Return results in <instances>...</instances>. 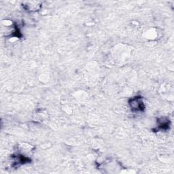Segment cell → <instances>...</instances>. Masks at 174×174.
Segmentation results:
<instances>
[{
	"label": "cell",
	"mask_w": 174,
	"mask_h": 174,
	"mask_svg": "<svg viewBox=\"0 0 174 174\" xmlns=\"http://www.w3.org/2000/svg\"><path fill=\"white\" fill-rule=\"evenodd\" d=\"M129 106L133 111L139 112L144 110L146 108L144 102L140 97H133L129 101Z\"/></svg>",
	"instance_id": "cell-1"
},
{
	"label": "cell",
	"mask_w": 174,
	"mask_h": 174,
	"mask_svg": "<svg viewBox=\"0 0 174 174\" xmlns=\"http://www.w3.org/2000/svg\"><path fill=\"white\" fill-rule=\"evenodd\" d=\"M27 10L29 11H36L40 8L41 6L39 5V2H26V4L24 6Z\"/></svg>",
	"instance_id": "cell-2"
},
{
	"label": "cell",
	"mask_w": 174,
	"mask_h": 174,
	"mask_svg": "<svg viewBox=\"0 0 174 174\" xmlns=\"http://www.w3.org/2000/svg\"><path fill=\"white\" fill-rule=\"evenodd\" d=\"M169 121L167 120H165V118H161L159 121V127L162 130H166L169 128Z\"/></svg>",
	"instance_id": "cell-3"
}]
</instances>
